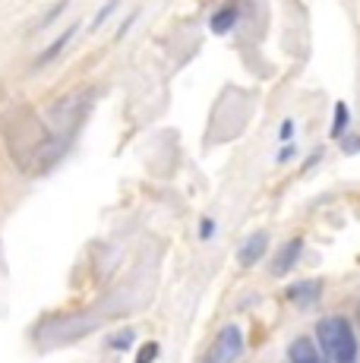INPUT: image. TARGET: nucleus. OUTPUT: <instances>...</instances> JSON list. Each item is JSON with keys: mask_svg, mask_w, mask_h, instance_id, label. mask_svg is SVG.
Returning <instances> with one entry per match:
<instances>
[{"mask_svg": "<svg viewBox=\"0 0 360 363\" xmlns=\"http://www.w3.org/2000/svg\"><path fill=\"white\" fill-rule=\"evenodd\" d=\"M266 246H269V234L266 231L250 234V237L240 244V250H237V262H240L243 268L256 266V262L262 259V253H266Z\"/></svg>", "mask_w": 360, "mask_h": 363, "instance_id": "7ed1b4c3", "label": "nucleus"}, {"mask_svg": "<svg viewBox=\"0 0 360 363\" xmlns=\"http://www.w3.org/2000/svg\"><path fill=\"white\" fill-rule=\"evenodd\" d=\"M234 23H237V6H225V10H219L212 16V32L215 35H228L234 29Z\"/></svg>", "mask_w": 360, "mask_h": 363, "instance_id": "1a4fd4ad", "label": "nucleus"}, {"mask_svg": "<svg viewBox=\"0 0 360 363\" xmlns=\"http://www.w3.org/2000/svg\"><path fill=\"white\" fill-rule=\"evenodd\" d=\"M288 357H291V363H323V357H319V347L310 338H297L294 345H291Z\"/></svg>", "mask_w": 360, "mask_h": 363, "instance_id": "0eeeda50", "label": "nucleus"}, {"mask_svg": "<svg viewBox=\"0 0 360 363\" xmlns=\"http://www.w3.org/2000/svg\"><path fill=\"white\" fill-rule=\"evenodd\" d=\"M133 338H136V335H133V328H127V332L114 335V338H111V341H108V345H111V347H114V351H124V347H127V345H133Z\"/></svg>", "mask_w": 360, "mask_h": 363, "instance_id": "4468645a", "label": "nucleus"}, {"mask_svg": "<svg viewBox=\"0 0 360 363\" xmlns=\"http://www.w3.org/2000/svg\"><path fill=\"white\" fill-rule=\"evenodd\" d=\"M76 32H79V25H76V23H73V25H70V29H64V32H60V35H57V38H54V44H51V48H47V51H42V54H38L35 66H42V64H51V60H54V57H57V54H60V51H64V48H66V44H70V42H73V38H76Z\"/></svg>", "mask_w": 360, "mask_h": 363, "instance_id": "6e6552de", "label": "nucleus"}, {"mask_svg": "<svg viewBox=\"0 0 360 363\" xmlns=\"http://www.w3.org/2000/svg\"><path fill=\"white\" fill-rule=\"evenodd\" d=\"M301 250H303V240L297 237V240H288V244L278 250V256L272 259V275L275 278H281V275H288L291 268H294V262H297V256H301Z\"/></svg>", "mask_w": 360, "mask_h": 363, "instance_id": "20e7f679", "label": "nucleus"}, {"mask_svg": "<svg viewBox=\"0 0 360 363\" xmlns=\"http://www.w3.org/2000/svg\"><path fill=\"white\" fill-rule=\"evenodd\" d=\"M348 117H351V114H348V105L338 102V105H335V120H332V136H342L344 126H348Z\"/></svg>", "mask_w": 360, "mask_h": 363, "instance_id": "9b49d317", "label": "nucleus"}, {"mask_svg": "<svg viewBox=\"0 0 360 363\" xmlns=\"http://www.w3.org/2000/svg\"><path fill=\"white\" fill-rule=\"evenodd\" d=\"M291 133H294V124H291V120H284V124H281V139H288Z\"/></svg>", "mask_w": 360, "mask_h": 363, "instance_id": "a211bd4d", "label": "nucleus"}, {"mask_svg": "<svg viewBox=\"0 0 360 363\" xmlns=\"http://www.w3.org/2000/svg\"><path fill=\"white\" fill-rule=\"evenodd\" d=\"M136 19H139V10H133V13H130V16H127V19H124V25H120V29H117V38H124V35H127V32H130V29H133V25H136Z\"/></svg>", "mask_w": 360, "mask_h": 363, "instance_id": "dca6fc26", "label": "nucleus"}, {"mask_svg": "<svg viewBox=\"0 0 360 363\" xmlns=\"http://www.w3.org/2000/svg\"><path fill=\"white\" fill-rule=\"evenodd\" d=\"M240 354H243L240 328L228 326V328H221V335L215 338V347H212V357H209V363H234Z\"/></svg>", "mask_w": 360, "mask_h": 363, "instance_id": "f257e3e1", "label": "nucleus"}, {"mask_svg": "<svg viewBox=\"0 0 360 363\" xmlns=\"http://www.w3.org/2000/svg\"><path fill=\"white\" fill-rule=\"evenodd\" d=\"M319 294H323V285H319V281H301V285H294L288 291V297L301 307H313L319 300Z\"/></svg>", "mask_w": 360, "mask_h": 363, "instance_id": "423d86ee", "label": "nucleus"}, {"mask_svg": "<svg viewBox=\"0 0 360 363\" xmlns=\"http://www.w3.org/2000/svg\"><path fill=\"white\" fill-rule=\"evenodd\" d=\"M86 105H89V95H86V92H76V95H66L64 102L54 107V120H57V124L64 126L66 120H76L79 114L86 111Z\"/></svg>", "mask_w": 360, "mask_h": 363, "instance_id": "39448f33", "label": "nucleus"}, {"mask_svg": "<svg viewBox=\"0 0 360 363\" xmlns=\"http://www.w3.org/2000/svg\"><path fill=\"white\" fill-rule=\"evenodd\" d=\"M155 357H158V345H146L139 351V357H136V363H152Z\"/></svg>", "mask_w": 360, "mask_h": 363, "instance_id": "2eb2a0df", "label": "nucleus"}, {"mask_svg": "<svg viewBox=\"0 0 360 363\" xmlns=\"http://www.w3.org/2000/svg\"><path fill=\"white\" fill-rule=\"evenodd\" d=\"M117 4H120V0H108V4L101 6L98 13H95V19H92V32H95V29H101V25L108 23V16H111V13L117 10Z\"/></svg>", "mask_w": 360, "mask_h": 363, "instance_id": "f8f14e48", "label": "nucleus"}, {"mask_svg": "<svg viewBox=\"0 0 360 363\" xmlns=\"http://www.w3.org/2000/svg\"><path fill=\"white\" fill-rule=\"evenodd\" d=\"M357 319H360V307H357Z\"/></svg>", "mask_w": 360, "mask_h": 363, "instance_id": "aec40b11", "label": "nucleus"}, {"mask_svg": "<svg viewBox=\"0 0 360 363\" xmlns=\"http://www.w3.org/2000/svg\"><path fill=\"white\" fill-rule=\"evenodd\" d=\"M344 152H348V155L360 152V139H357V136H354V139H344Z\"/></svg>", "mask_w": 360, "mask_h": 363, "instance_id": "f3484780", "label": "nucleus"}, {"mask_svg": "<svg viewBox=\"0 0 360 363\" xmlns=\"http://www.w3.org/2000/svg\"><path fill=\"white\" fill-rule=\"evenodd\" d=\"M335 363H354L357 360V338L348 319H335V351H332Z\"/></svg>", "mask_w": 360, "mask_h": 363, "instance_id": "f03ea898", "label": "nucleus"}, {"mask_svg": "<svg viewBox=\"0 0 360 363\" xmlns=\"http://www.w3.org/2000/svg\"><path fill=\"white\" fill-rule=\"evenodd\" d=\"M212 218H206V221H202V237H209V234H212Z\"/></svg>", "mask_w": 360, "mask_h": 363, "instance_id": "6ab92c4d", "label": "nucleus"}, {"mask_svg": "<svg viewBox=\"0 0 360 363\" xmlns=\"http://www.w3.org/2000/svg\"><path fill=\"white\" fill-rule=\"evenodd\" d=\"M319 335V345H323V351L332 357V351H335V319H323L316 328Z\"/></svg>", "mask_w": 360, "mask_h": 363, "instance_id": "9d476101", "label": "nucleus"}, {"mask_svg": "<svg viewBox=\"0 0 360 363\" xmlns=\"http://www.w3.org/2000/svg\"><path fill=\"white\" fill-rule=\"evenodd\" d=\"M66 6H70V0H57V4H54V6H51V13H47V16H42V23H38V25H35V29H45V25H51V23H54V19H57V16H60V13H64V10H66Z\"/></svg>", "mask_w": 360, "mask_h": 363, "instance_id": "ddd939ff", "label": "nucleus"}]
</instances>
